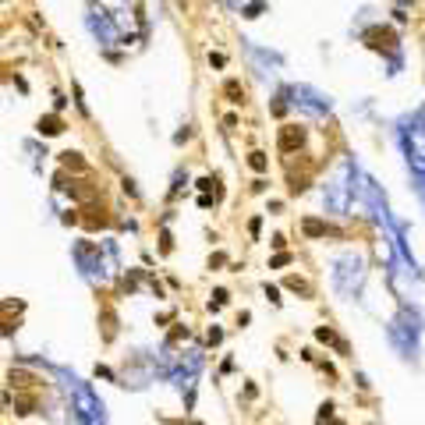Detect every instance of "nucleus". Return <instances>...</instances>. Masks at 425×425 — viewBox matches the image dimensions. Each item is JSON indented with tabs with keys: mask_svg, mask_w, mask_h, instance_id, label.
<instances>
[{
	"mask_svg": "<svg viewBox=\"0 0 425 425\" xmlns=\"http://www.w3.org/2000/svg\"><path fill=\"white\" fill-rule=\"evenodd\" d=\"M301 139H305V131H301V128H294V124H287V128H283V135H280V149H283V152H290L294 145H301Z\"/></svg>",
	"mask_w": 425,
	"mask_h": 425,
	"instance_id": "obj_1",
	"label": "nucleus"
},
{
	"mask_svg": "<svg viewBox=\"0 0 425 425\" xmlns=\"http://www.w3.org/2000/svg\"><path fill=\"white\" fill-rule=\"evenodd\" d=\"M39 131H46V135H57V131H61V121H57V117H43V121H39Z\"/></svg>",
	"mask_w": 425,
	"mask_h": 425,
	"instance_id": "obj_2",
	"label": "nucleus"
},
{
	"mask_svg": "<svg viewBox=\"0 0 425 425\" xmlns=\"http://www.w3.org/2000/svg\"><path fill=\"white\" fill-rule=\"evenodd\" d=\"M227 96H230V103H241V96H245V92H241V85H237V82H227Z\"/></svg>",
	"mask_w": 425,
	"mask_h": 425,
	"instance_id": "obj_3",
	"label": "nucleus"
},
{
	"mask_svg": "<svg viewBox=\"0 0 425 425\" xmlns=\"http://www.w3.org/2000/svg\"><path fill=\"white\" fill-rule=\"evenodd\" d=\"M248 163H252L255 170H266V156H262V152H252V160H248Z\"/></svg>",
	"mask_w": 425,
	"mask_h": 425,
	"instance_id": "obj_4",
	"label": "nucleus"
}]
</instances>
